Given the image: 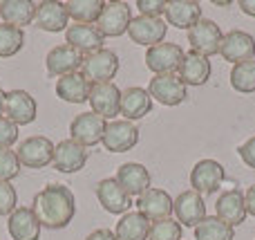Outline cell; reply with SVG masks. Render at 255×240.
I'll return each mask as SVG.
<instances>
[{
    "mask_svg": "<svg viewBox=\"0 0 255 240\" xmlns=\"http://www.w3.org/2000/svg\"><path fill=\"white\" fill-rule=\"evenodd\" d=\"M148 92L152 99H157L161 106H179L188 97V88L184 85V81L179 79V74H159L150 79Z\"/></svg>",
    "mask_w": 255,
    "mask_h": 240,
    "instance_id": "cell-7",
    "label": "cell"
},
{
    "mask_svg": "<svg viewBox=\"0 0 255 240\" xmlns=\"http://www.w3.org/2000/svg\"><path fill=\"white\" fill-rule=\"evenodd\" d=\"M152 110V97L145 88L132 85V88L121 90V110L119 115L126 117V121L134 124L136 119H143L145 115H150Z\"/></svg>",
    "mask_w": 255,
    "mask_h": 240,
    "instance_id": "cell-23",
    "label": "cell"
},
{
    "mask_svg": "<svg viewBox=\"0 0 255 240\" xmlns=\"http://www.w3.org/2000/svg\"><path fill=\"white\" fill-rule=\"evenodd\" d=\"M97 200L108 214H115V216H124L128 214V209L132 207V198L128 196L124 189L119 187L117 178H106L97 184Z\"/></svg>",
    "mask_w": 255,
    "mask_h": 240,
    "instance_id": "cell-19",
    "label": "cell"
},
{
    "mask_svg": "<svg viewBox=\"0 0 255 240\" xmlns=\"http://www.w3.org/2000/svg\"><path fill=\"white\" fill-rule=\"evenodd\" d=\"M117 182H119V187L130 198H139L150 189L152 178H150V171L143 164H139V162H126V164H121L117 169Z\"/></svg>",
    "mask_w": 255,
    "mask_h": 240,
    "instance_id": "cell-18",
    "label": "cell"
},
{
    "mask_svg": "<svg viewBox=\"0 0 255 240\" xmlns=\"http://www.w3.org/2000/svg\"><path fill=\"white\" fill-rule=\"evenodd\" d=\"M181 225L175 218H166V220H157L150 225V234L148 240H181Z\"/></svg>",
    "mask_w": 255,
    "mask_h": 240,
    "instance_id": "cell-35",
    "label": "cell"
},
{
    "mask_svg": "<svg viewBox=\"0 0 255 240\" xmlns=\"http://www.w3.org/2000/svg\"><path fill=\"white\" fill-rule=\"evenodd\" d=\"M184 54L186 52L177 43H159L154 47H148L145 65L150 72H154V76L175 74V70H179L181 61H184Z\"/></svg>",
    "mask_w": 255,
    "mask_h": 240,
    "instance_id": "cell-6",
    "label": "cell"
},
{
    "mask_svg": "<svg viewBox=\"0 0 255 240\" xmlns=\"http://www.w3.org/2000/svg\"><path fill=\"white\" fill-rule=\"evenodd\" d=\"M18 193L11 182H0V216H11L18 209Z\"/></svg>",
    "mask_w": 255,
    "mask_h": 240,
    "instance_id": "cell-37",
    "label": "cell"
},
{
    "mask_svg": "<svg viewBox=\"0 0 255 240\" xmlns=\"http://www.w3.org/2000/svg\"><path fill=\"white\" fill-rule=\"evenodd\" d=\"M119 72V56L115 49H99L83 58L81 65V74L90 81V85L97 83H112V79Z\"/></svg>",
    "mask_w": 255,
    "mask_h": 240,
    "instance_id": "cell-2",
    "label": "cell"
},
{
    "mask_svg": "<svg viewBox=\"0 0 255 240\" xmlns=\"http://www.w3.org/2000/svg\"><path fill=\"white\" fill-rule=\"evenodd\" d=\"M168 34V22L161 18H148V16H136L132 18L130 27H128V36L132 43L145 45V47H154V45L163 43Z\"/></svg>",
    "mask_w": 255,
    "mask_h": 240,
    "instance_id": "cell-12",
    "label": "cell"
},
{
    "mask_svg": "<svg viewBox=\"0 0 255 240\" xmlns=\"http://www.w3.org/2000/svg\"><path fill=\"white\" fill-rule=\"evenodd\" d=\"M231 85H233L235 92H242V94L255 92V58L233 65V70H231Z\"/></svg>",
    "mask_w": 255,
    "mask_h": 240,
    "instance_id": "cell-34",
    "label": "cell"
},
{
    "mask_svg": "<svg viewBox=\"0 0 255 240\" xmlns=\"http://www.w3.org/2000/svg\"><path fill=\"white\" fill-rule=\"evenodd\" d=\"M172 211H175V220L181 225V227H197L204 218H206V205H204V198L199 196L197 191L188 189V191L179 193L175 198V205H172Z\"/></svg>",
    "mask_w": 255,
    "mask_h": 240,
    "instance_id": "cell-15",
    "label": "cell"
},
{
    "mask_svg": "<svg viewBox=\"0 0 255 240\" xmlns=\"http://www.w3.org/2000/svg\"><path fill=\"white\" fill-rule=\"evenodd\" d=\"M103 7H106L103 0H70V2H65L67 16L74 18L81 25H92V22H97L99 16L103 13Z\"/></svg>",
    "mask_w": 255,
    "mask_h": 240,
    "instance_id": "cell-31",
    "label": "cell"
},
{
    "mask_svg": "<svg viewBox=\"0 0 255 240\" xmlns=\"http://www.w3.org/2000/svg\"><path fill=\"white\" fill-rule=\"evenodd\" d=\"M54 146L52 139L43 137V135H34V137H27L25 142L18 144L16 155L20 166L25 169H45L47 164H52L54 160Z\"/></svg>",
    "mask_w": 255,
    "mask_h": 240,
    "instance_id": "cell-4",
    "label": "cell"
},
{
    "mask_svg": "<svg viewBox=\"0 0 255 240\" xmlns=\"http://www.w3.org/2000/svg\"><path fill=\"white\" fill-rule=\"evenodd\" d=\"M36 16V2L31 0H2L0 2V18L2 22L13 27H25L34 20Z\"/></svg>",
    "mask_w": 255,
    "mask_h": 240,
    "instance_id": "cell-29",
    "label": "cell"
},
{
    "mask_svg": "<svg viewBox=\"0 0 255 240\" xmlns=\"http://www.w3.org/2000/svg\"><path fill=\"white\" fill-rule=\"evenodd\" d=\"M34 209L40 227L45 229H65L76 216V198L65 184H47L43 191L36 193Z\"/></svg>",
    "mask_w": 255,
    "mask_h": 240,
    "instance_id": "cell-1",
    "label": "cell"
},
{
    "mask_svg": "<svg viewBox=\"0 0 255 240\" xmlns=\"http://www.w3.org/2000/svg\"><path fill=\"white\" fill-rule=\"evenodd\" d=\"M226 180V171L215 160H199L190 171V187L199 196H211Z\"/></svg>",
    "mask_w": 255,
    "mask_h": 240,
    "instance_id": "cell-8",
    "label": "cell"
},
{
    "mask_svg": "<svg viewBox=\"0 0 255 240\" xmlns=\"http://www.w3.org/2000/svg\"><path fill=\"white\" fill-rule=\"evenodd\" d=\"M85 240H117V234L112 232V229H97V232H92Z\"/></svg>",
    "mask_w": 255,
    "mask_h": 240,
    "instance_id": "cell-41",
    "label": "cell"
},
{
    "mask_svg": "<svg viewBox=\"0 0 255 240\" xmlns=\"http://www.w3.org/2000/svg\"><path fill=\"white\" fill-rule=\"evenodd\" d=\"M220 54L224 61L229 63H244L255 58V38L244 29H231L229 34H224L220 45Z\"/></svg>",
    "mask_w": 255,
    "mask_h": 240,
    "instance_id": "cell-11",
    "label": "cell"
},
{
    "mask_svg": "<svg viewBox=\"0 0 255 240\" xmlns=\"http://www.w3.org/2000/svg\"><path fill=\"white\" fill-rule=\"evenodd\" d=\"M106 126H108V121L103 119V117L94 115L92 110L81 112V115H76L70 124V139L76 142L79 146H83V148L97 146V144L103 142Z\"/></svg>",
    "mask_w": 255,
    "mask_h": 240,
    "instance_id": "cell-3",
    "label": "cell"
},
{
    "mask_svg": "<svg viewBox=\"0 0 255 240\" xmlns=\"http://www.w3.org/2000/svg\"><path fill=\"white\" fill-rule=\"evenodd\" d=\"M34 22L45 31H65L70 27V16H67L65 2H56V0H43L36 4V16Z\"/></svg>",
    "mask_w": 255,
    "mask_h": 240,
    "instance_id": "cell-22",
    "label": "cell"
},
{
    "mask_svg": "<svg viewBox=\"0 0 255 240\" xmlns=\"http://www.w3.org/2000/svg\"><path fill=\"white\" fill-rule=\"evenodd\" d=\"M20 173V162L16 151L11 148H0V182H11Z\"/></svg>",
    "mask_w": 255,
    "mask_h": 240,
    "instance_id": "cell-36",
    "label": "cell"
},
{
    "mask_svg": "<svg viewBox=\"0 0 255 240\" xmlns=\"http://www.w3.org/2000/svg\"><path fill=\"white\" fill-rule=\"evenodd\" d=\"M40 223L36 218L34 209L18 207L7 218V232L11 240H40Z\"/></svg>",
    "mask_w": 255,
    "mask_h": 240,
    "instance_id": "cell-25",
    "label": "cell"
},
{
    "mask_svg": "<svg viewBox=\"0 0 255 240\" xmlns=\"http://www.w3.org/2000/svg\"><path fill=\"white\" fill-rule=\"evenodd\" d=\"M88 162V148L79 146L72 139H65V142H58L54 146V160L52 166L58 171V173H76L81 171Z\"/></svg>",
    "mask_w": 255,
    "mask_h": 240,
    "instance_id": "cell-20",
    "label": "cell"
},
{
    "mask_svg": "<svg viewBox=\"0 0 255 240\" xmlns=\"http://www.w3.org/2000/svg\"><path fill=\"white\" fill-rule=\"evenodd\" d=\"M65 43L72 45L74 49H79L83 56L92 52H99L103 49V34L97 29V25H81V22H74L65 29Z\"/></svg>",
    "mask_w": 255,
    "mask_h": 240,
    "instance_id": "cell-21",
    "label": "cell"
},
{
    "mask_svg": "<svg viewBox=\"0 0 255 240\" xmlns=\"http://www.w3.org/2000/svg\"><path fill=\"white\" fill-rule=\"evenodd\" d=\"M222 34L220 25L211 18H202L193 29H188V43H190V49L202 56L211 58L215 54H220V45H222Z\"/></svg>",
    "mask_w": 255,
    "mask_h": 240,
    "instance_id": "cell-5",
    "label": "cell"
},
{
    "mask_svg": "<svg viewBox=\"0 0 255 240\" xmlns=\"http://www.w3.org/2000/svg\"><path fill=\"white\" fill-rule=\"evenodd\" d=\"M83 54L79 49H74L72 45L63 43L56 45V47L49 49L47 58H45V65H47V74L49 76H65L72 74V72H81V65H83Z\"/></svg>",
    "mask_w": 255,
    "mask_h": 240,
    "instance_id": "cell-14",
    "label": "cell"
},
{
    "mask_svg": "<svg viewBox=\"0 0 255 240\" xmlns=\"http://www.w3.org/2000/svg\"><path fill=\"white\" fill-rule=\"evenodd\" d=\"M166 22L177 29H193L202 20V4L195 0H170L166 4Z\"/></svg>",
    "mask_w": 255,
    "mask_h": 240,
    "instance_id": "cell-27",
    "label": "cell"
},
{
    "mask_svg": "<svg viewBox=\"0 0 255 240\" xmlns=\"http://www.w3.org/2000/svg\"><path fill=\"white\" fill-rule=\"evenodd\" d=\"M195 240H235V229L222 223L217 216H213V218L206 216L195 227Z\"/></svg>",
    "mask_w": 255,
    "mask_h": 240,
    "instance_id": "cell-32",
    "label": "cell"
},
{
    "mask_svg": "<svg viewBox=\"0 0 255 240\" xmlns=\"http://www.w3.org/2000/svg\"><path fill=\"white\" fill-rule=\"evenodd\" d=\"M166 4L163 0H136V9L141 11V16L148 18H161V13H166Z\"/></svg>",
    "mask_w": 255,
    "mask_h": 240,
    "instance_id": "cell-39",
    "label": "cell"
},
{
    "mask_svg": "<svg viewBox=\"0 0 255 240\" xmlns=\"http://www.w3.org/2000/svg\"><path fill=\"white\" fill-rule=\"evenodd\" d=\"M0 117H4V90H0Z\"/></svg>",
    "mask_w": 255,
    "mask_h": 240,
    "instance_id": "cell-44",
    "label": "cell"
},
{
    "mask_svg": "<svg viewBox=\"0 0 255 240\" xmlns=\"http://www.w3.org/2000/svg\"><path fill=\"white\" fill-rule=\"evenodd\" d=\"M18 142V126L7 117H0V148H9Z\"/></svg>",
    "mask_w": 255,
    "mask_h": 240,
    "instance_id": "cell-38",
    "label": "cell"
},
{
    "mask_svg": "<svg viewBox=\"0 0 255 240\" xmlns=\"http://www.w3.org/2000/svg\"><path fill=\"white\" fill-rule=\"evenodd\" d=\"M179 79L184 81V85L188 88V85H193V88H199V85H204L208 79H211V58L202 56V54L197 52H186L184 54V61H181L179 65Z\"/></svg>",
    "mask_w": 255,
    "mask_h": 240,
    "instance_id": "cell-26",
    "label": "cell"
},
{
    "mask_svg": "<svg viewBox=\"0 0 255 240\" xmlns=\"http://www.w3.org/2000/svg\"><path fill=\"white\" fill-rule=\"evenodd\" d=\"M217 218L226 223L229 227H238L247 220V205H244V191L242 189H231V191L222 193L220 200L215 205Z\"/></svg>",
    "mask_w": 255,
    "mask_h": 240,
    "instance_id": "cell-24",
    "label": "cell"
},
{
    "mask_svg": "<svg viewBox=\"0 0 255 240\" xmlns=\"http://www.w3.org/2000/svg\"><path fill=\"white\" fill-rule=\"evenodd\" d=\"M172 205H175V200H172V198L168 196V191H163V189H152L150 187L143 196L136 198V209H139V214L145 216L150 223L170 218L172 216Z\"/></svg>",
    "mask_w": 255,
    "mask_h": 240,
    "instance_id": "cell-17",
    "label": "cell"
},
{
    "mask_svg": "<svg viewBox=\"0 0 255 240\" xmlns=\"http://www.w3.org/2000/svg\"><path fill=\"white\" fill-rule=\"evenodd\" d=\"M90 90H92V85L81 72H72V74H65L56 81L58 99L67 103H85L90 99Z\"/></svg>",
    "mask_w": 255,
    "mask_h": 240,
    "instance_id": "cell-28",
    "label": "cell"
},
{
    "mask_svg": "<svg viewBox=\"0 0 255 240\" xmlns=\"http://www.w3.org/2000/svg\"><path fill=\"white\" fill-rule=\"evenodd\" d=\"M244 205H247V214L255 216V184L249 187L247 193H244Z\"/></svg>",
    "mask_w": 255,
    "mask_h": 240,
    "instance_id": "cell-42",
    "label": "cell"
},
{
    "mask_svg": "<svg viewBox=\"0 0 255 240\" xmlns=\"http://www.w3.org/2000/svg\"><path fill=\"white\" fill-rule=\"evenodd\" d=\"M25 47V29L0 22V58L16 56Z\"/></svg>",
    "mask_w": 255,
    "mask_h": 240,
    "instance_id": "cell-33",
    "label": "cell"
},
{
    "mask_svg": "<svg viewBox=\"0 0 255 240\" xmlns=\"http://www.w3.org/2000/svg\"><path fill=\"white\" fill-rule=\"evenodd\" d=\"M38 106L36 99L25 90H9L4 92V117L16 126H27L36 119Z\"/></svg>",
    "mask_w": 255,
    "mask_h": 240,
    "instance_id": "cell-13",
    "label": "cell"
},
{
    "mask_svg": "<svg viewBox=\"0 0 255 240\" xmlns=\"http://www.w3.org/2000/svg\"><path fill=\"white\" fill-rule=\"evenodd\" d=\"M90 106H92V112L103 119H112L119 115L121 110V90L117 88L115 83H97L90 90Z\"/></svg>",
    "mask_w": 255,
    "mask_h": 240,
    "instance_id": "cell-16",
    "label": "cell"
},
{
    "mask_svg": "<svg viewBox=\"0 0 255 240\" xmlns=\"http://www.w3.org/2000/svg\"><path fill=\"white\" fill-rule=\"evenodd\" d=\"M238 153H240L242 162L249 166V169H255V137L247 139V142L238 148Z\"/></svg>",
    "mask_w": 255,
    "mask_h": 240,
    "instance_id": "cell-40",
    "label": "cell"
},
{
    "mask_svg": "<svg viewBox=\"0 0 255 240\" xmlns=\"http://www.w3.org/2000/svg\"><path fill=\"white\" fill-rule=\"evenodd\" d=\"M240 9H242L247 16H253L255 18V0H240Z\"/></svg>",
    "mask_w": 255,
    "mask_h": 240,
    "instance_id": "cell-43",
    "label": "cell"
},
{
    "mask_svg": "<svg viewBox=\"0 0 255 240\" xmlns=\"http://www.w3.org/2000/svg\"><path fill=\"white\" fill-rule=\"evenodd\" d=\"M103 146L110 153H126L139 144V128L132 121L115 119L108 121L106 133H103Z\"/></svg>",
    "mask_w": 255,
    "mask_h": 240,
    "instance_id": "cell-9",
    "label": "cell"
},
{
    "mask_svg": "<svg viewBox=\"0 0 255 240\" xmlns=\"http://www.w3.org/2000/svg\"><path fill=\"white\" fill-rule=\"evenodd\" d=\"M132 22V7L128 2H106L103 13L97 20V29L106 36H124L128 34V27Z\"/></svg>",
    "mask_w": 255,
    "mask_h": 240,
    "instance_id": "cell-10",
    "label": "cell"
},
{
    "mask_svg": "<svg viewBox=\"0 0 255 240\" xmlns=\"http://www.w3.org/2000/svg\"><path fill=\"white\" fill-rule=\"evenodd\" d=\"M150 225L152 223L139 211H128L117 223V240H148Z\"/></svg>",
    "mask_w": 255,
    "mask_h": 240,
    "instance_id": "cell-30",
    "label": "cell"
}]
</instances>
